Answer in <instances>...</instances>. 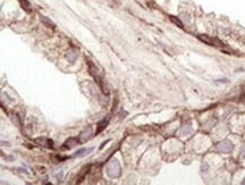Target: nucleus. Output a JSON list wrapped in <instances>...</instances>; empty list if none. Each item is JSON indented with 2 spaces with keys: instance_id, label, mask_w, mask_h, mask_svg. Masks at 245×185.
<instances>
[{
  "instance_id": "5",
  "label": "nucleus",
  "mask_w": 245,
  "mask_h": 185,
  "mask_svg": "<svg viewBox=\"0 0 245 185\" xmlns=\"http://www.w3.org/2000/svg\"><path fill=\"white\" fill-rule=\"evenodd\" d=\"M78 144V141L76 139H74V138H72V139L67 140L66 142H65V145H64V148L66 149H71V148H74L75 145H77Z\"/></svg>"
},
{
  "instance_id": "6",
  "label": "nucleus",
  "mask_w": 245,
  "mask_h": 185,
  "mask_svg": "<svg viewBox=\"0 0 245 185\" xmlns=\"http://www.w3.org/2000/svg\"><path fill=\"white\" fill-rule=\"evenodd\" d=\"M93 150V148H89V149H81V150H78L77 152L74 154V157H84V156H86L88 153H90L91 151Z\"/></svg>"
},
{
  "instance_id": "3",
  "label": "nucleus",
  "mask_w": 245,
  "mask_h": 185,
  "mask_svg": "<svg viewBox=\"0 0 245 185\" xmlns=\"http://www.w3.org/2000/svg\"><path fill=\"white\" fill-rule=\"evenodd\" d=\"M91 135H92V130H91V127L85 128L80 135V142H85V141H88V140L91 138Z\"/></svg>"
},
{
  "instance_id": "11",
  "label": "nucleus",
  "mask_w": 245,
  "mask_h": 185,
  "mask_svg": "<svg viewBox=\"0 0 245 185\" xmlns=\"http://www.w3.org/2000/svg\"><path fill=\"white\" fill-rule=\"evenodd\" d=\"M244 183H245V180H244Z\"/></svg>"
},
{
  "instance_id": "8",
  "label": "nucleus",
  "mask_w": 245,
  "mask_h": 185,
  "mask_svg": "<svg viewBox=\"0 0 245 185\" xmlns=\"http://www.w3.org/2000/svg\"><path fill=\"white\" fill-rule=\"evenodd\" d=\"M191 131H192L191 126H189V125L184 126L183 128H182V134H183V135H187V134H189V133H191Z\"/></svg>"
},
{
  "instance_id": "4",
  "label": "nucleus",
  "mask_w": 245,
  "mask_h": 185,
  "mask_svg": "<svg viewBox=\"0 0 245 185\" xmlns=\"http://www.w3.org/2000/svg\"><path fill=\"white\" fill-rule=\"evenodd\" d=\"M199 37H200L202 41L207 42V43H209V44H212V46H213V44H215V46H222L221 42L218 41L217 39H211V37L209 39V37H207L205 35H200Z\"/></svg>"
},
{
  "instance_id": "2",
  "label": "nucleus",
  "mask_w": 245,
  "mask_h": 185,
  "mask_svg": "<svg viewBox=\"0 0 245 185\" xmlns=\"http://www.w3.org/2000/svg\"><path fill=\"white\" fill-rule=\"evenodd\" d=\"M233 148H234V144L231 143V141H229V140H224V141H221L220 143L218 144V147H217L218 151L222 153L231 152Z\"/></svg>"
},
{
  "instance_id": "9",
  "label": "nucleus",
  "mask_w": 245,
  "mask_h": 185,
  "mask_svg": "<svg viewBox=\"0 0 245 185\" xmlns=\"http://www.w3.org/2000/svg\"><path fill=\"white\" fill-rule=\"evenodd\" d=\"M171 21H173V22H174L175 24H177V26H178V28H183V24L180 23V22H179L178 19L177 18H175L174 16H171Z\"/></svg>"
},
{
  "instance_id": "10",
  "label": "nucleus",
  "mask_w": 245,
  "mask_h": 185,
  "mask_svg": "<svg viewBox=\"0 0 245 185\" xmlns=\"http://www.w3.org/2000/svg\"><path fill=\"white\" fill-rule=\"evenodd\" d=\"M243 157H245V145L240 149V158H243Z\"/></svg>"
},
{
  "instance_id": "7",
  "label": "nucleus",
  "mask_w": 245,
  "mask_h": 185,
  "mask_svg": "<svg viewBox=\"0 0 245 185\" xmlns=\"http://www.w3.org/2000/svg\"><path fill=\"white\" fill-rule=\"evenodd\" d=\"M108 123H109V118H104L103 120H101L99 123V125H98V133H100L101 131H103L104 128H106V126L108 125Z\"/></svg>"
},
{
  "instance_id": "1",
  "label": "nucleus",
  "mask_w": 245,
  "mask_h": 185,
  "mask_svg": "<svg viewBox=\"0 0 245 185\" xmlns=\"http://www.w3.org/2000/svg\"><path fill=\"white\" fill-rule=\"evenodd\" d=\"M107 173L110 177L113 178H116L118 176L120 175V165L117 160H111V161L108 164V167H107Z\"/></svg>"
}]
</instances>
